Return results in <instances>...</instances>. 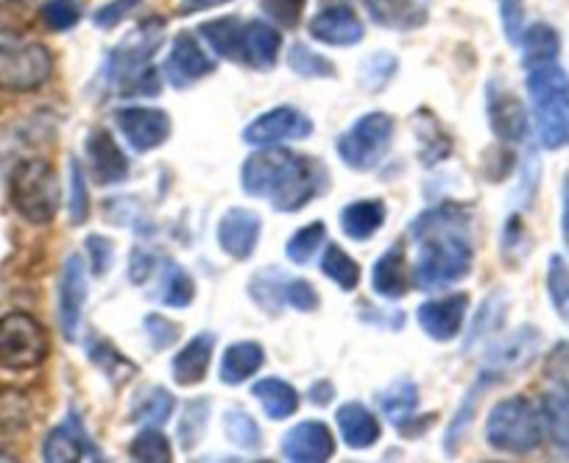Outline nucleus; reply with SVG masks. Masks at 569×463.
I'll list each match as a JSON object with an SVG mask.
<instances>
[{
  "mask_svg": "<svg viewBox=\"0 0 569 463\" xmlns=\"http://www.w3.org/2000/svg\"><path fill=\"white\" fill-rule=\"evenodd\" d=\"M282 291H284V280L282 276H277V271H257V276L251 280L249 285V293L251 299H254L257 304H260L262 310H268L271 315L279 313V308L284 304L282 299Z\"/></svg>",
  "mask_w": 569,
  "mask_h": 463,
  "instance_id": "a18cd8bd",
  "label": "nucleus"
},
{
  "mask_svg": "<svg viewBox=\"0 0 569 463\" xmlns=\"http://www.w3.org/2000/svg\"><path fill=\"white\" fill-rule=\"evenodd\" d=\"M308 400L313 402V405H330V402L336 400V389H332V383H316L313 389H310Z\"/></svg>",
  "mask_w": 569,
  "mask_h": 463,
  "instance_id": "0e129e2a",
  "label": "nucleus"
},
{
  "mask_svg": "<svg viewBox=\"0 0 569 463\" xmlns=\"http://www.w3.org/2000/svg\"><path fill=\"white\" fill-rule=\"evenodd\" d=\"M9 195L29 223H51L62 207V188L51 162L23 160L9 179Z\"/></svg>",
  "mask_w": 569,
  "mask_h": 463,
  "instance_id": "20e7f679",
  "label": "nucleus"
},
{
  "mask_svg": "<svg viewBox=\"0 0 569 463\" xmlns=\"http://www.w3.org/2000/svg\"><path fill=\"white\" fill-rule=\"evenodd\" d=\"M410 238L419 246L416 285L421 291H445L472 271V212L467 207H430L410 223Z\"/></svg>",
  "mask_w": 569,
  "mask_h": 463,
  "instance_id": "f257e3e1",
  "label": "nucleus"
},
{
  "mask_svg": "<svg viewBox=\"0 0 569 463\" xmlns=\"http://www.w3.org/2000/svg\"><path fill=\"white\" fill-rule=\"evenodd\" d=\"M321 271H325L327 280L336 282L341 291H355L360 285V265L343 252L341 246L330 243L325 249V258H321Z\"/></svg>",
  "mask_w": 569,
  "mask_h": 463,
  "instance_id": "58836bf2",
  "label": "nucleus"
},
{
  "mask_svg": "<svg viewBox=\"0 0 569 463\" xmlns=\"http://www.w3.org/2000/svg\"><path fill=\"white\" fill-rule=\"evenodd\" d=\"M541 430H547V439L561 452H569V391L556 389L541 396Z\"/></svg>",
  "mask_w": 569,
  "mask_h": 463,
  "instance_id": "cd10ccee",
  "label": "nucleus"
},
{
  "mask_svg": "<svg viewBox=\"0 0 569 463\" xmlns=\"http://www.w3.org/2000/svg\"><path fill=\"white\" fill-rule=\"evenodd\" d=\"M87 160H90L92 179H96L101 188L126 182L131 173L129 157L120 151V145L114 143L112 134H109L107 129L90 132V138H87Z\"/></svg>",
  "mask_w": 569,
  "mask_h": 463,
  "instance_id": "aec40b11",
  "label": "nucleus"
},
{
  "mask_svg": "<svg viewBox=\"0 0 569 463\" xmlns=\"http://www.w3.org/2000/svg\"><path fill=\"white\" fill-rule=\"evenodd\" d=\"M416 134H419V154L425 165H436V162L447 160L452 151L450 138L441 132V127L430 118H419L416 114Z\"/></svg>",
  "mask_w": 569,
  "mask_h": 463,
  "instance_id": "ea45409f",
  "label": "nucleus"
},
{
  "mask_svg": "<svg viewBox=\"0 0 569 463\" xmlns=\"http://www.w3.org/2000/svg\"><path fill=\"white\" fill-rule=\"evenodd\" d=\"M142 330H146V335L151 338V346H154L157 352L173 346V343H177V338H179L177 324H171L168 319H162L160 313L146 315V319H142Z\"/></svg>",
  "mask_w": 569,
  "mask_h": 463,
  "instance_id": "5fc2aeb1",
  "label": "nucleus"
},
{
  "mask_svg": "<svg viewBox=\"0 0 569 463\" xmlns=\"http://www.w3.org/2000/svg\"><path fill=\"white\" fill-rule=\"evenodd\" d=\"M282 455L297 463H321L336 455V439L321 422H302L282 439Z\"/></svg>",
  "mask_w": 569,
  "mask_h": 463,
  "instance_id": "6ab92c4d",
  "label": "nucleus"
},
{
  "mask_svg": "<svg viewBox=\"0 0 569 463\" xmlns=\"http://www.w3.org/2000/svg\"><path fill=\"white\" fill-rule=\"evenodd\" d=\"M502 315H506V299H502V293H491L483 302V308L478 310V319H475L472 332H469V346H475L486 335H491L502 324Z\"/></svg>",
  "mask_w": 569,
  "mask_h": 463,
  "instance_id": "de8ad7c7",
  "label": "nucleus"
},
{
  "mask_svg": "<svg viewBox=\"0 0 569 463\" xmlns=\"http://www.w3.org/2000/svg\"><path fill=\"white\" fill-rule=\"evenodd\" d=\"M53 73V57L40 42L0 40V90H40Z\"/></svg>",
  "mask_w": 569,
  "mask_h": 463,
  "instance_id": "0eeeda50",
  "label": "nucleus"
},
{
  "mask_svg": "<svg viewBox=\"0 0 569 463\" xmlns=\"http://www.w3.org/2000/svg\"><path fill=\"white\" fill-rule=\"evenodd\" d=\"M223 3H232V0H182V3H179V14L207 12V9L223 7Z\"/></svg>",
  "mask_w": 569,
  "mask_h": 463,
  "instance_id": "e2e57ef3",
  "label": "nucleus"
},
{
  "mask_svg": "<svg viewBox=\"0 0 569 463\" xmlns=\"http://www.w3.org/2000/svg\"><path fill=\"white\" fill-rule=\"evenodd\" d=\"M114 123H118L120 134L126 138V143L134 151L146 154V151H154L171 138V118H168L162 109L151 107H129L118 109L114 112Z\"/></svg>",
  "mask_w": 569,
  "mask_h": 463,
  "instance_id": "9d476101",
  "label": "nucleus"
},
{
  "mask_svg": "<svg viewBox=\"0 0 569 463\" xmlns=\"http://www.w3.org/2000/svg\"><path fill=\"white\" fill-rule=\"evenodd\" d=\"M46 326L29 313L0 315V366L12 372L37 369L48 358Z\"/></svg>",
  "mask_w": 569,
  "mask_h": 463,
  "instance_id": "423d86ee",
  "label": "nucleus"
},
{
  "mask_svg": "<svg viewBox=\"0 0 569 463\" xmlns=\"http://www.w3.org/2000/svg\"><path fill=\"white\" fill-rule=\"evenodd\" d=\"M251 394H254V400L260 402L266 416L273 419V422L291 419L293 413L299 411L297 389H293L291 383H284V380H277V378L257 380V383L251 385Z\"/></svg>",
  "mask_w": 569,
  "mask_h": 463,
  "instance_id": "bb28decb",
  "label": "nucleus"
},
{
  "mask_svg": "<svg viewBox=\"0 0 569 463\" xmlns=\"http://www.w3.org/2000/svg\"><path fill=\"white\" fill-rule=\"evenodd\" d=\"M207 419H210V400H207V396L188 402V407H184L182 419H179V430H177L182 450H193V446L204 439Z\"/></svg>",
  "mask_w": 569,
  "mask_h": 463,
  "instance_id": "37998d69",
  "label": "nucleus"
},
{
  "mask_svg": "<svg viewBox=\"0 0 569 463\" xmlns=\"http://www.w3.org/2000/svg\"><path fill=\"white\" fill-rule=\"evenodd\" d=\"M282 51V34L266 20H243L238 37V62L251 70H271Z\"/></svg>",
  "mask_w": 569,
  "mask_h": 463,
  "instance_id": "a211bd4d",
  "label": "nucleus"
},
{
  "mask_svg": "<svg viewBox=\"0 0 569 463\" xmlns=\"http://www.w3.org/2000/svg\"><path fill=\"white\" fill-rule=\"evenodd\" d=\"M313 134V121L308 114L299 112L293 107H277L260 114L254 123H249L243 132V143L260 145V149H271V145L293 143V140H305Z\"/></svg>",
  "mask_w": 569,
  "mask_h": 463,
  "instance_id": "1a4fd4ad",
  "label": "nucleus"
},
{
  "mask_svg": "<svg viewBox=\"0 0 569 463\" xmlns=\"http://www.w3.org/2000/svg\"><path fill=\"white\" fill-rule=\"evenodd\" d=\"M262 235V221L257 212L232 207L218 221V246L232 260H249L257 252Z\"/></svg>",
  "mask_w": 569,
  "mask_h": 463,
  "instance_id": "dca6fc26",
  "label": "nucleus"
},
{
  "mask_svg": "<svg viewBox=\"0 0 569 463\" xmlns=\"http://www.w3.org/2000/svg\"><path fill=\"white\" fill-rule=\"evenodd\" d=\"M212 352H216V335H212V332H201L193 341H188V346H182L171 363L173 383L184 385V389L201 383L207 369H210Z\"/></svg>",
  "mask_w": 569,
  "mask_h": 463,
  "instance_id": "4be33fe9",
  "label": "nucleus"
},
{
  "mask_svg": "<svg viewBox=\"0 0 569 463\" xmlns=\"http://www.w3.org/2000/svg\"><path fill=\"white\" fill-rule=\"evenodd\" d=\"M469 310V296L467 293H452L447 299H430V302L419 304L416 310V321H419L421 330L433 341H452L458 338V332L463 330V321H467Z\"/></svg>",
  "mask_w": 569,
  "mask_h": 463,
  "instance_id": "f3484780",
  "label": "nucleus"
},
{
  "mask_svg": "<svg viewBox=\"0 0 569 463\" xmlns=\"http://www.w3.org/2000/svg\"><path fill=\"white\" fill-rule=\"evenodd\" d=\"M240 26H243V20H240V18L212 20V23L201 26V37L210 42V48L216 51V57L229 59V62H238Z\"/></svg>",
  "mask_w": 569,
  "mask_h": 463,
  "instance_id": "c9c22d12",
  "label": "nucleus"
},
{
  "mask_svg": "<svg viewBox=\"0 0 569 463\" xmlns=\"http://www.w3.org/2000/svg\"><path fill=\"white\" fill-rule=\"evenodd\" d=\"M154 265H157L154 254L142 252V249H134V252H131V260H129L131 282H137V285H140V282L149 280V276L154 274Z\"/></svg>",
  "mask_w": 569,
  "mask_h": 463,
  "instance_id": "052dcab7",
  "label": "nucleus"
},
{
  "mask_svg": "<svg viewBox=\"0 0 569 463\" xmlns=\"http://www.w3.org/2000/svg\"><path fill=\"white\" fill-rule=\"evenodd\" d=\"M366 29L355 9L349 7H327L310 20V37L332 48H352L363 40Z\"/></svg>",
  "mask_w": 569,
  "mask_h": 463,
  "instance_id": "412c9836",
  "label": "nucleus"
},
{
  "mask_svg": "<svg viewBox=\"0 0 569 463\" xmlns=\"http://www.w3.org/2000/svg\"><path fill=\"white\" fill-rule=\"evenodd\" d=\"M397 68L399 64L391 53H375V57L366 59L363 64V84L369 87V90H380V87H386L388 81L393 79Z\"/></svg>",
  "mask_w": 569,
  "mask_h": 463,
  "instance_id": "603ef678",
  "label": "nucleus"
},
{
  "mask_svg": "<svg viewBox=\"0 0 569 463\" xmlns=\"http://www.w3.org/2000/svg\"><path fill=\"white\" fill-rule=\"evenodd\" d=\"M129 455L142 463H168L173 457L171 441L157 424H146V430H140L129 444Z\"/></svg>",
  "mask_w": 569,
  "mask_h": 463,
  "instance_id": "4c0bfd02",
  "label": "nucleus"
},
{
  "mask_svg": "<svg viewBox=\"0 0 569 463\" xmlns=\"http://www.w3.org/2000/svg\"><path fill=\"white\" fill-rule=\"evenodd\" d=\"M486 441L495 450L528 455L541 444V416L525 396H508L486 419Z\"/></svg>",
  "mask_w": 569,
  "mask_h": 463,
  "instance_id": "39448f33",
  "label": "nucleus"
},
{
  "mask_svg": "<svg viewBox=\"0 0 569 463\" xmlns=\"http://www.w3.org/2000/svg\"><path fill=\"white\" fill-rule=\"evenodd\" d=\"M223 433H227V439L232 441L234 446H240V450H260L262 444V433L260 427H257L254 419L249 416L246 411H240V407H229L227 413H223Z\"/></svg>",
  "mask_w": 569,
  "mask_h": 463,
  "instance_id": "a19ab883",
  "label": "nucleus"
},
{
  "mask_svg": "<svg viewBox=\"0 0 569 463\" xmlns=\"http://www.w3.org/2000/svg\"><path fill=\"white\" fill-rule=\"evenodd\" d=\"M336 422L343 441H347V446H352V450H369V446H375L382 435L380 422H377V416L363 405V402H347V405L338 407Z\"/></svg>",
  "mask_w": 569,
  "mask_h": 463,
  "instance_id": "5701e85b",
  "label": "nucleus"
},
{
  "mask_svg": "<svg viewBox=\"0 0 569 463\" xmlns=\"http://www.w3.org/2000/svg\"><path fill=\"white\" fill-rule=\"evenodd\" d=\"M90 215V195H87L84 171L76 160H70V221L79 227Z\"/></svg>",
  "mask_w": 569,
  "mask_h": 463,
  "instance_id": "8fccbe9b",
  "label": "nucleus"
},
{
  "mask_svg": "<svg viewBox=\"0 0 569 463\" xmlns=\"http://www.w3.org/2000/svg\"><path fill=\"white\" fill-rule=\"evenodd\" d=\"M519 46H522L525 68H533V64L556 62L558 51H561V37H558V31L552 26L533 23L522 31Z\"/></svg>",
  "mask_w": 569,
  "mask_h": 463,
  "instance_id": "473e14b6",
  "label": "nucleus"
},
{
  "mask_svg": "<svg viewBox=\"0 0 569 463\" xmlns=\"http://www.w3.org/2000/svg\"><path fill=\"white\" fill-rule=\"evenodd\" d=\"M371 288L377 296L397 302L408 293V274H405V254L402 246H391L380 254L371 271Z\"/></svg>",
  "mask_w": 569,
  "mask_h": 463,
  "instance_id": "a878e982",
  "label": "nucleus"
},
{
  "mask_svg": "<svg viewBox=\"0 0 569 463\" xmlns=\"http://www.w3.org/2000/svg\"><path fill=\"white\" fill-rule=\"evenodd\" d=\"M377 405H380L382 416L393 424V427L405 430L413 419L416 407H419V389L410 380H399L391 389L377 394Z\"/></svg>",
  "mask_w": 569,
  "mask_h": 463,
  "instance_id": "2f4dec72",
  "label": "nucleus"
},
{
  "mask_svg": "<svg viewBox=\"0 0 569 463\" xmlns=\"http://www.w3.org/2000/svg\"><path fill=\"white\" fill-rule=\"evenodd\" d=\"M371 20L382 29L413 31L427 20L425 7L419 0H363Z\"/></svg>",
  "mask_w": 569,
  "mask_h": 463,
  "instance_id": "b1692460",
  "label": "nucleus"
},
{
  "mask_svg": "<svg viewBox=\"0 0 569 463\" xmlns=\"http://www.w3.org/2000/svg\"><path fill=\"white\" fill-rule=\"evenodd\" d=\"M536 127L545 149H563L569 145V95L536 107Z\"/></svg>",
  "mask_w": 569,
  "mask_h": 463,
  "instance_id": "7c9ffc66",
  "label": "nucleus"
},
{
  "mask_svg": "<svg viewBox=\"0 0 569 463\" xmlns=\"http://www.w3.org/2000/svg\"><path fill=\"white\" fill-rule=\"evenodd\" d=\"M40 18L51 31L76 29L81 20L79 0H46L40 9Z\"/></svg>",
  "mask_w": 569,
  "mask_h": 463,
  "instance_id": "49530a36",
  "label": "nucleus"
},
{
  "mask_svg": "<svg viewBox=\"0 0 569 463\" xmlns=\"http://www.w3.org/2000/svg\"><path fill=\"white\" fill-rule=\"evenodd\" d=\"M212 70H216V59L201 48V42L196 40L193 34H188V31L177 34L171 53H168L166 59L168 84H171L173 90H188L196 81L207 79Z\"/></svg>",
  "mask_w": 569,
  "mask_h": 463,
  "instance_id": "f8f14e48",
  "label": "nucleus"
},
{
  "mask_svg": "<svg viewBox=\"0 0 569 463\" xmlns=\"http://www.w3.org/2000/svg\"><path fill=\"white\" fill-rule=\"evenodd\" d=\"M308 0H262V12L282 29H297L302 23Z\"/></svg>",
  "mask_w": 569,
  "mask_h": 463,
  "instance_id": "3c124183",
  "label": "nucleus"
},
{
  "mask_svg": "<svg viewBox=\"0 0 569 463\" xmlns=\"http://www.w3.org/2000/svg\"><path fill=\"white\" fill-rule=\"evenodd\" d=\"M325 241H327L325 223L313 221V223H308V227L299 229L297 235L288 241V246H284V254H288V260H291V263L308 265L310 260L316 258V252L325 246Z\"/></svg>",
  "mask_w": 569,
  "mask_h": 463,
  "instance_id": "79ce46f5",
  "label": "nucleus"
},
{
  "mask_svg": "<svg viewBox=\"0 0 569 463\" xmlns=\"http://www.w3.org/2000/svg\"><path fill=\"white\" fill-rule=\"evenodd\" d=\"M262 361H266V352H262L260 343L254 341L232 343L221 358V383L240 385L262 366Z\"/></svg>",
  "mask_w": 569,
  "mask_h": 463,
  "instance_id": "c85d7f7f",
  "label": "nucleus"
},
{
  "mask_svg": "<svg viewBox=\"0 0 569 463\" xmlns=\"http://www.w3.org/2000/svg\"><path fill=\"white\" fill-rule=\"evenodd\" d=\"M84 302H87L84 260H81L79 254H70L62 265V276H59V326H62L68 341H76V338H79Z\"/></svg>",
  "mask_w": 569,
  "mask_h": 463,
  "instance_id": "4468645a",
  "label": "nucleus"
},
{
  "mask_svg": "<svg viewBox=\"0 0 569 463\" xmlns=\"http://www.w3.org/2000/svg\"><path fill=\"white\" fill-rule=\"evenodd\" d=\"M140 3L142 0H112V3H107V7H101L96 14H92V23H96V29H103V31L114 29V26L123 23V20L129 18Z\"/></svg>",
  "mask_w": 569,
  "mask_h": 463,
  "instance_id": "6e6d98bb",
  "label": "nucleus"
},
{
  "mask_svg": "<svg viewBox=\"0 0 569 463\" xmlns=\"http://www.w3.org/2000/svg\"><path fill=\"white\" fill-rule=\"evenodd\" d=\"M547 380H552L556 385L569 391V341H558L550 350L545 363Z\"/></svg>",
  "mask_w": 569,
  "mask_h": 463,
  "instance_id": "4d7b16f0",
  "label": "nucleus"
},
{
  "mask_svg": "<svg viewBox=\"0 0 569 463\" xmlns=\"http://www.w3.org/2000/svg\"><path fill=\"white\" fill-rule=\"evenodd\" d=\"M500 18L506 37L519 46V37H522V0H500Z\"/></svg>",
  "mask_w": 569,
  "mask_h": 463,
  "instance_id": "bf43d9fd",
  "label": "nucleus"
},
{
  "mask_svg": "<svg viewBox=\"0 0 569 463\" xmlns=\"http://www.w3.org/2000/svg\"><path fill=\"white\" fill-rule=\"evenodd\" d=\"M42 457L48 463H76V461H103L98 446L87 435L84 424L79 422L76 413H70L68 422L53 427L42 444Z\"/></svg>",
  "mask_w": 569,
  "mask_h": 463,
  "instance_id": "2eb2a0df",
  "label": "nucleus"
},
{
  "mask_svg": "<svg viewBox=\"0 0 569 463\" xmlns=\"http://www.w3.org/2000/svg\"><path fill=\"white\" fill-rule=\"evenodd\" d=\"M282 299L284 304H291L299 313H313L319 308V293L308 280H284Z\"/></svg>",
  "mask_w": 569,
  "mask_h": 463,
  "instance_id": "864d4df0",
  "label": "nucleus"
},
{
  "mask_svg": "<svg viewBox=\"0 0 569 463\" xmlns=\"http://www.w3.org/2000/svg\"><path fill=\"white\" fill-rule=\"evenodd\" d=\"M87 254H90L92 274L103 276L114 263V243L103 235H90L87 238Z\"/></svg>",
  "mask_w": 569,
  "mask_h": 463,
  "instance_id": "13d9d810",
  "label": "nucleus"
},
{
  "mask_svg": "<svg viewBox=\"0 0 569 463\" xmlns=\"http://www.w3.org/2000/svg\"><path fill=\"white\" fill-rule=\"evenodd\" d=\"M26 14L23 0H0V29L18 26Z\"/></svg>",
  "mask_w": 569,
  "mask_h": 463,
  "instance_id": "680f3d73",
  "label": "nucleus"
},
{
  "mask_svg": "<svg viewBox=\"0 0 569 463\" xmlns=\"http://www.w3.org/2000/svg\"><path fill=\"white\" fill-rule=\"evenodd\" d=\"M173 405H177V400H173L171 391L160 389V385H149L131 402L129 419L137 424H157L160 427L173 416Z\"/></svg>",
  "mask_w": 569,
  "mask_h": 463,
  "instance_id": "72a5a7b5",
  "label": "nucleus"
},
{
  "mask_svg": "<svg viewBox=\"0 0 569 463\" xmlns=\"http://www.w3.org/2000/svg\"><path fill=\"white\" fill-rule=\"evenodd\" d=\"M166 280H162V291H160V302L166 308H188L196 296V282L188 271L182 269L173 260H166Z\"/></svg>",
  "mask_w": 569,
  "mask_h": 463,
  "instance_id": "e433bc0d",
  "label": "nucleus"
},
{
  "mask_svg": "<svg viewBox=\"0 0 569 463\" xmlns=\"http://www.w3.org/2000/svg\"><path fill=\"white\" fill-rule=\"evenodd\" d=\"M162 37H166V20L162 18L142 20L129 37H123L101 64L98 81H101L103 90H114L123 98L157 95L160 76L151 62H154L157 48L162 46Z\"/></svg>",
  "mask_w": 569,
  "mask_h": 463,
  "instance_id": "7ed1b4c3",
  "label": "nucleus"
},
{
  "mask_svg": "<svg viewBox=\"0 0 569 463\" xmlns=\"http://www.w3.org/2000/svg\"><path fill=\"white\" fill-rule=\"evenodd\" d=\"M288 68L293 73L305 76V79H330V76H336V64L321 57L319 51H313V48L302 46V42L291 46V51H288Z\"/></svg>",
  "mask_w": 569,
  "mask_h": 463,
  "instance_id": "c03bdc74",
  "label": "nucleus"
},
{
  "mask_svg": "<svg viewBox=\"0 0 569 463\" xmlns=\"http://www.w3.org/2000/svg\"><path fill=\"white\" fill-rule=\"evenodd\" d=\"M528 92L530 101L536 107H545V103L556 101V98L569 95V76L561 64L545 62L528 68Z\"/></svg>",
  "mask_w": 569,
  "mask_h": 463,
  "instance_id": "c756f323",
  "label": "nucleus"
},
{
  "mask_svg": "<svg viewBox=\"0 0 569 463\" xmlns=\"http://www.w3.org/2000/svg\"><path fill=\"white\" fill-rule=\"evenodd\" d=\"M393 118L386 112L363 114L338 138V154L352 171H371L388 154L393 140Z\"/></svg>",
  "mask_w": 569,
  "mask_h": 463,
  "instance_id": "6e6552de",
  "label": "nucleus"
},
{
  "mask_svg": "<svg viewBox=\"0 0 569 463\" xmlns=\"http://www.w3.org/2000/svg\"><path fill=\"white\" fill-rule=\"evenodd\" d=\"M541 346V332L536 326H519L511 335L497 341L495 346L486 355V374L491 380L508 378V374H517L522 369H528L536 361Z\"/></svg>",
  "mask_w": 569,
  "mask_h": 463,
  "instance_id": "9b49d317",
  "label": "nucleus"
},
{
  "mask_svg": "<svg viewBox=\"0 0 569 463\" xmlns=\"http://www.w3.org/2000/svg\"><path fill=\"white\" fill-rule=\"evenodd\" d=\"M561 232H563V241L569 246V171L563 177V188H561Z\"/></svg>",
  "mask_w": 569,
  "mask_h": 463,
  "instance_id": "69168bd1",
  "label": "nucleus"
},
{
  "mask_svg": "<svg viewBox=\"0 0 569 463\" xmlns=\"http://www.w3.org/2000/svg\"><path fill=\"white\" fill-rule=\"evenodd\" d=\"M386 223V204L380 199H363L347 204L341 212V229L349 241H369Z\"/></svg>",
  "mask_w": 569,
  "mask_h": 463,
  "instance_id": "393cba45",
  "label": "nucleus"
},
{
  "mask_svg": "<svg viewBox=\"0 0 569 463\" xmlns=\"http://www.w3.org/2000/svg\"><path fill=\"white\" fill-rule=\"evenodd\" d=\"M240 184L254 199H266L277 212H299L330 184V173L313 157L284 149H262L240 168Z\"/></svg>",
  "mask_w": 569,
  "mask_h": 463,
  "instance_id": "f03ea898",
  "label": "nucleus"
},
{
  "mask_svg": "<svg viewBox=\"0 0 569 463\" xmlns=\"http://www.w3.org/2000/svg\"><path fill=\"white\" fill-rule=\"evenodd\" d=\"M547 291H550V302L558 310V315L569 321V269L561 258H550V265H547Z\"/></svg>",
  "mask_w": 569,
  "mask_h": 463,
  "instance_id": "09e8293b",
  "label": "nucleus"
},
{
  "mask_svg": "<svg viewBox=\"0 0 569 463\" xmlns=\"http://www.w3.org/2000/svg\"><path fill=\"white\" fill-rule=\"evenodd\" d=\"M486 114H489L491 132L502 143H522L528 138V112L511 90L500 87V81H491L486 87Z\"/></svg>",
  "mask_w": 569,
  "mask_h": 463,
  "instance_id": "ddd939ff",
  "label": "nucleus"
},
{
  "mask_svg": "<svg viewBox=\"0 0 569 463\" xmlns=\"http://www.w3.org/2000/svg\"><path fill=\"white\" fill-rule=\"evenodd\" d=\"M87 355H90V361L96 363V369H101V372L107 374L109 383L114 385L126 383V380H131L137 374L134 363H131L129 358L120 355L112 343L103 341V338H96V341L87 343Z\"/></svg>",
  "mask_w": 569,
  "mask_h": 463,
  "instance_id": "f704fd0d",
  "label": "nucleus"
}]
</instances>
